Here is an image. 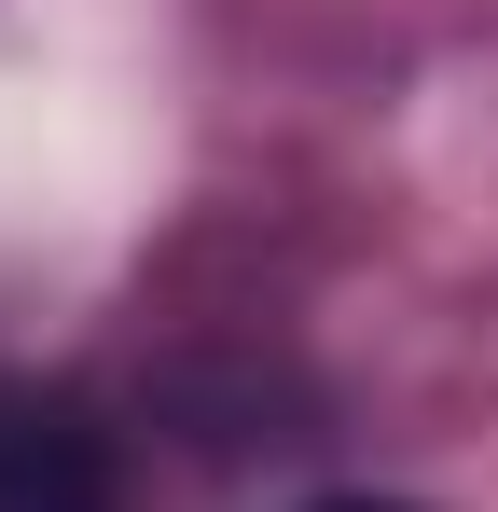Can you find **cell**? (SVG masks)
<instances>
[{
	"mask_svg": "<svg viewBox=\"0 0 498 512\" xmlns=\"http://www.w3.org/2000/svg\"><path fill=\"white\" fill-rule=\"evenodd\" d=\"M0 512H125V457L97 402L0 374Z\"/></svg>",
	"mask_w": 498,
	"mask_h": 512,
	"instance_id": "cell-1",
	"label": "cell"
},
{
	"mask_svg": "<svg viewBox=\"0 0 498 512\" xmlns=\"http://www.w3.org/2000/svg\"><path fill=\"white\" fill-rule=\"evenodd\" d=\"M332 512H402V499H332Z\"/></svg>",
	"mask_w": 498,
	"mask_h": 512,
	"instance_id": "cell-2",
	"label": "cell"
}]
</instances>
